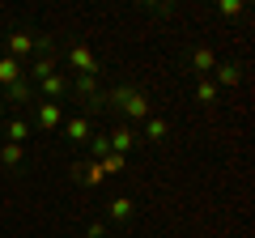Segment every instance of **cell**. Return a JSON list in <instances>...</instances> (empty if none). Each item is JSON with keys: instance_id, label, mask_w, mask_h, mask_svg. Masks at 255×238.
Returning a JSON list of instances; mask_svg holds the SVG:
<instances>
[{"instance_id": "cell-22", "label": "cell", "mask_w": 255, "mask_h": 238, "mask_svg": "<svg viewBox=\"0 0 255 238\" xmlns=\"http://www.w3.org/2000/svg\"><path fill=\"white\" fill-rule=\"evenodd\" d=\"M94 140V162H102V157L111 153V145H107V136H90Z\"/></svg>"}, {"instance_id": "cell-10", "label": "cell", "mask_w": 255, "mask_h": 238, "mask_svg": "<svg viewBox=\"0 0 255 238\" xmlns=\"http://www.w3.org/2000/svg\"><path fill=\"white\" fill-rule=\"evenodd\" d=\"M132 213H136V204L128 200V196H115V200L107 204V217L111 221H132Z\"/></svg>"}, {"instance_id": "cell-14", "label": "cell", "mask_w": 255, "mask_h": 238, "mask_svg": "<svg viewBox=\"0 0 255 238\" xmlns=\"http://www.w3.org/2000/svg\"><path fill=\"white\" fill-rule=\"evenodd\" d=\"M55 68H60V60H55V51H51V55H38L34 64H30V77H34V81H43V77H51Z\"/></svg>"}, {"instance_id": "cell-20", "label": "cell", "mask_w": 255, "mask_h": 238, "mask_svg": "<svg viewBox=\"0 0 255 238\" xmlns=\"http://www.w3.org/2000/svg\"><path fill=\"white\" fill-rule=\"evenodd\" d=\"M196 98L200 102H217V85L213 81H196Z\"/></svg>"}, {"instance_id": "cell-6", "label": "cell", "mask_w": 255, "mask_h": 238, "mask_svg": "<svg viewBox=\"0 0 255 238\" xmlns=\"http://www.w3.org/2000/svg\"><path fill=\"white\" fill-rule=\"evenodd\" d=\"M38 94H43V102H60L64 94H68V81H64L60 73H51V77H43V81H38Z\"/></svg>"}, {"instance_id": "cell-8", "label": "cell", "mask_w": 255, "mask_h": 238, "mask_svg": "<svg viewBox=\"0 0 255 238\" xmlns=\"http://www.w3.org/2000/svg\"><path fill=\"white\" fill-rule=\"evenodd\" d=\"M30 51H34V34H30V30H17V34H9V55L17 60V64L26 60Z\"/></svg>"}, {"instance_id": "cell-17", "label": "cell", "mask_w": 255, "mask_h": 238, "mask_svg": "<svg viewBox=\"0 0 255 238\" xmlns=\"http://www.w3.org/2000/svg\"><path fill=\"white\" fill-rule=\"evenodd\" d=\"M238 81H243L238 64H217V85H238Z\"/></svg>"}, {"instance_id": "cell-13", "label": "cell", "mask_w": 255, "mask_h": 238, "mask_svg": "<svg viewBox=\"0 0 255 238\" xmlns=\"http://www.w3.org/2000/svg\"><path fill=\"white\" fill-rule=\"evenodd\" d=\"M4 102H34V90H30V81L21 77V81L4 85Z\"/></svg>"}, {"instance_id": "cell-12", "label": "cell", "mask_w": 255, "mask_h": 238, "mask_svg": "<svg viewBox=\"0 0 255 238\" xmlns=\"http://www.w3.org/2000/svg\"><path fill=\"white\" fill-rule=\"evenodd\" d=\"M26 77V68L13 60V55H0V85H13V81H21Z\"/></svg>"}, {"instance_id": "cell-24", "label": "cell", "mask_w": 255, "mask_h": 238, "mask_svg": "<svg viewBox=\"0 0 255 238\" xmlns=\"http://www.w3.org/2000/svg\"><path fill=\"white\" fill-rule=\"evenodd\" d=\"M0 111H4V102H0Z\"/></svg>"}, {"instance_id": "cell-9", "label": "cell", "mask_w": 255, "mask_h": 238, "mask_svg": "<svg viewBox=\"0 0 255 238\" xmlns=\"http://www.w3.org/2000/svg\"><path fill=\"white\" fill-rule=\"evenodd\" d=\"M73 179H81L85 187H98L102 179H107V174H102V166H98V162H94V157H90V162H81V166H77V170H73Z\"/></svg>"}, {"instance_id": "cell-15", "label": "cell", "mask_w": 255, "mask_h": 238, "mask_svg": "<svg viewBox=\"0 0 255 238\" xmlns=\"http://www.w3.org/2000/svg\"><path fill=\"white\" fill-rule=\"evenodd\" d=\"M166 136H170V123L157 119V115H149V119H145V140H157V145H162Z\"/></svg>"}, {"instance_id": "cell-2", "label": "cell", "mask_w": 255, "mask_h": 238, "mask_svg": "<svg viewBox=\"0 0 255 238\" xmlns=\"http://www.w3.org/2000/svg\"><path fill=\"white\" fill-rule=\"evenodd\" d=\"M64 60H68V68H73L77 77H98V55H94L85 43H73Z\"/></svg>"}, {"instance_id": "cell-16", "label": "cell", "mask_w": 255, "mask_h": 238, "mask_svg": "<svg viewBox=\"0 0 255 238\" xmlns=\"http://www.w3.org/2000/svg\"><path fill=\"white\" fill-rule=\"evenodd\" d=\"M4 136H9V145H26V136H30V123H26V119H9Z\"/></svg>"}, {"instance_id": "cell-1", "label": "cell", "mask_w": 255, "mask_h": 238, "mask_svg": "<svg viewBox=\"0 0 255 238\" xmlns=\"http://www.w3.org/2000/svg\"><path fill=\"white\" fill-rule=\"evenodd\" d=\"M107 98H111V107H115L124 119H140V123H145V119L153 115V111H149V98L140 90H132V85H119V90H111Z\"/></svg>"}, {"instance_id": "cell-23", "label": "cell", "mask_w": 255, "mask_h": 238, "mask_svg": "<svg viewBox=\"0 0 255 238\" xmlns=\"http://www.w3.org/2000/svg\"><path fill=\"white\" fill-rule=\"evenodd\" d=\"M90 238H107V221H90V230H85Z\"/></svg>"}, {"instance_id": "cell-4", "label": "cell", "mask_w": 255, "mask_h": 238, "mask_svg": "<svg viewBox=\"0 0 255 238\" xmlns=\"http://www.w3.org/2000/svg\"><path fill=\"white\" fill-rule=\"evenodd\" d=\"M34 119H38V128H43V132H55L64 123L60 102H34Z\"/></svg>"}, {"instance_id": "cell-5", "label": "cell", "mask_w": 255, "mask_h": 238, "mask_svg": "<svg viewBox=\"0 0 255 238\" xmlns=\"http://www.w3.org/2000/svg\"><path fill=\"white\" fill-rule=\"evenodd\" d=\"M64 136L73 140V145H85V140L94 136V123H90V115H73L68 123H64Z\"/></svg>"}, {"instance_id": "cell-21", "label": "cell", "mask_w": 255, "mask_h": 238, "mask_svg": "<svg viewBox=\"0 0 255 238\" xmlns=\"http://www.w3.org/2000/svg\"><path fill=\"white\" fill-rule=\"evenodd\" d=\"M217 13H221V17H238V13H243V0H221Z\"/></svg>"}, {"instance_id": "cell-18", "label": "cell", "mask_w": 255, "mask_h": 238, "mask_svg": "<svg viewBox=\"0 0 255 238\" xmlns=\"http://www.w3.org/2000/svg\"><path fill=\"white\" fill-rule=\"evenodd\" d=\"M102 174H124V166H128V157H119V153H107V157H102Z\"/></svg>"}, {"instance_id": "cell-11", "label": "cell", "mask_w": 255, "mask_h": 238, "mask_svg": "<svg viewBox=\"0 0 255 238\" xmlns=\"http://www.w3.org/2000/svg\"><path fill=\"white\" fill-rule=\"evenodd\" d=\"M191 68H196V77H204L209 68H217V55H213V47H196V51H191Z\"/></svg>"}, {"instance_id": "cell-7", "label": "cell", "mask_w": 255, "mask_h": 238, "mask_svg": "<svg viewBox=\"0 0 255 238\" xmlns=\"http://www.w3.org/2000/svg\"><path fill=\"white\" fill-rule=\"evenodd\" d=\"M68 90H73L77 98H85V102H102V98H107V94L98 90V77H77V81L68 85Z\"/></svg>"}, {"instance_id": "cell-19", "label": "cell", "mask_w": 255, "mask_h": 238, "mask_svg": "<svg viewBox=\"0 0 255 238\" xmlns=\"http://www.w3.org/2000/svg\"><path fill=\"white\" fill-rule=\"evenodd\" d=\"M21 157H26L21 145H4V149H0V162H4V166H21Z\"/></svg>"}, {"instance_id": "cell-3", "label": "cell", "mask_w": 255, "mask_h": 238, "mask_svg": "<svg viewBox=\"0 0 255 238\" xmlns=\"http://www.w3.org/2000/svg\"><path fill=\"white\" fill-rule=\"evenodd\" d=\"M136 128H132V123H124V128H115V132H111V136H107V145H111V153H119V157H128V153H132V149H136Z\"/></svg>"}]
</instances>
